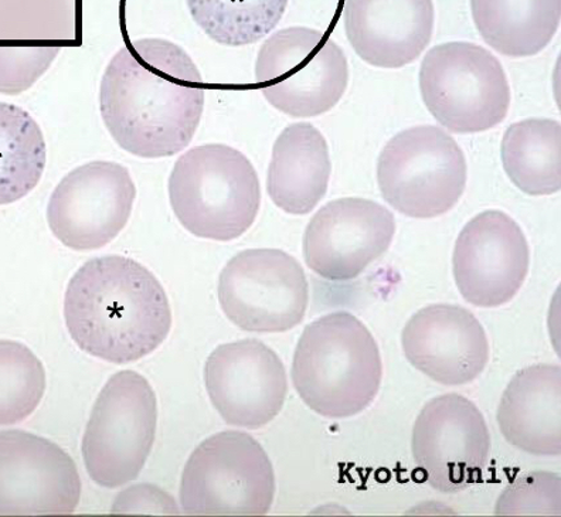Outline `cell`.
I'll return each instance as SVG.
<instances>
[{"mask_svg":"<svg viewBox=\"0 0 561 517\" xmlns=\"http://www.w3.org/2000/svg\"><path fill=\"white\" fill-rule=\"evenodd\" d=\"M205 108V83L175 43L142 38L121 47L101 81L100 110L111 137L145 159L188 147Z\"/></svg>","mask_w":561,"mask_h":517,"instance_id":"1","label":"cell"},{"mask_svg":"<svg viewBox=\"0 0 561 517\" xmlns=\"http://www.w3.org/2000/svg\"><path fill=\"white\" fill-rule=\"evenodd\" d=\"M65 319L81 351L110 364H133L162 345L172 326L167 292L138 261L106 255L70 279Z\"/></svg>","mask_w":561,"mask_h":517,"instance_id":"2","label":"cell"},{"mask_svg":"<svg viewBox=\"0 0 561 517\" xmlns=\"http://www.w3.org/2000/svg\"><path fill=\"white\" fill-rule=\"evenodd\" d=\"M291 376L299 398L312 412L350 418L377 398L383 361L365 323L350 312H333L305 328Z\"/></svg>","mask_w":561,"mask_h":517,"instance_id":"3","label":"cell"},{"mask_svg":"<svg viewBox=\"0 0 561 517\" xmlns=\"http://www.w3.org/2000/svg\"><path fill=\"white\" fill-rule=\"evenodd\" d=\"M168 191L179 223L201 239H239L260 211L257 172L245 154L227 145H202L183 153Z\"/></svg>","mask_w":561,"mask_h":517,"instance_id":"4","label":"cell"},{"mask_svg":"<svg viewBox=\"0 0 561 517\" xmlns=\"http://www.w3.org/2000/svg\"><path fill=\"white\" fill-rule=\"evenodd\" d=\"M274 496L273 463L245 433L211 435L183 471L181 504L188 516H264Z\"/></svg>","mask_w":561,"mask_h":517,"instance_id":"5","label":"cell"},{"mask_svg":"<svg viewBox=\"0 0 561 517\" xmlns=\"http://www.w3.org/2000/svg\"><path fill=\"white\" fill-rule=\"evenodd\" d=\"M255 80L275 110L312 118L340 103L350 83V65L342 48L322 32L288 27L261 46Z\"/></svg>","mask_w":561,"mask_h":517,"instance_id":"6","label":"cell"},{"mask_svg":"<svg viewBox=\"0 0 561 517\" xmlns=\"http://www.w3.org/2000/svg\"><path fill=\"white\" fill-rule=\"evenodd\" d=\"M420 91L433 117L456 134L495 128L511 106V87L500 60L473 43L433 47L421 65Z\"/></svg>","mask_w":561,"mask_h":517,"instance_id":"7","label":"cell"},{"mask_svg":"<svg viewBox=\"0 0 561 517\" xmlns=\"http://www.w3.org/2000/svg\"><path fill=\"white\" fill-rule=\"evenodd\" d=\"M157 420V395L144 376L124 370L111 377L82 438L91 480L110 490L137 480L153 448Z\"/></svg>","mask_w":561,"mask_h":517,"instance_id":"8","label":"cell"},{"mask_svg":"<svg viewBox=\"0 0 561 517\" xmlns=\"http://www.w3.org/2000/svg\"><path fill=\"white\" fill-rule=\"evenodd\" d=\"M467 176L466 154L456 139L432 125L396 135L377 162L383 199L413 219H434L454 209Z\"/></svg>","mask_w":561,"mask_h":517,"instance_id":"9","label":"cell"},{"mask_svg":"<svg viewBox=\"0 0 561 517\" xmlns=\"http://www.w3.org/2000/svg\"><path fill=\"white\" fill-rule=\"evenodd\" d=\"M219 301L222 312L240 330L288 332L307 313V275L302 265L284 251H241L221 271Z\"/></svg>","mask_w":561,"mask_h":517,"instance_id":"10","label":"cell"},{"mask_svg":"<svg viewBox=\"0 0 561 517\" xmlns=\"http://www.w3.org/2000/svg\"><path fill=\"white\" fill-rule=\"evenodd\" d=\"M411 449L424 480L434 490L456 494L481 480L490 461L491 434L471 400L445 394L421 410Z\"/></svg>","mask_w":561,"mask_h":517,"instance_id":"11","label":"cell"},{"mask_svg":"<svg viewBox=\"0 0 561 517\" xmlns=\"http://www.w3.org/2000/svg\"><path fill=\"white\" fill-rule=\"evenodd\" d=\"M137 187L127 168L94 161L76 168L57 185L47 206L51 233L66 248H105L127 226Z\"/></svg>","mask_w":561,"mask_h":517,"instance_id":"12","label":"cell"},{"mask_svg":"<svg viewBox=\"0 0 561 517\" xmlns=\"http://www.w3.org/2000/svg\"><path fill=\"white\" fill-rule=\"evenodd\" d=\"M529 267L530 249L524 230L506 212L483 211L458 235L454 278L471 306L497 308L511 302Z\"/></svg>","mask_w":561,"mask_h":517,"instance_id":"13","label":"cell"},{"mask_svg":"<svg viewBox=\"0 0 561 517\" xmlns=\"http://www.w3.org/2000/svg\"><path fill=\"white\" fill-rule=\"evenodd\" d=\"M81 497L72 458L38 435L0 433V516L70 515Z\"/></svg>","mask_w":561,"mask_h":517,"instance_id":"14","label":"cell"},{"mask_svg":"<svg viewBox=\"0 0 561 517\" xmlns=\"http://www.w3.org/2000/svg\"><path fill=\"white\" fill-rule=\"evenodd\" d=\"M394 234L393 212L379 203L360 197L333 200L305 230V263L329 282H351L386 254Z\"/></svg>","mask_w":561,"mask_h":517,"instance_id":"15","label":"cell"},{"mask_svg":"<svg viewBox=\"0 0 561 517\" xmlns=\"http://www.w3.org/2000/svg\"><path fill=\"white\" fill-rule=\"evenodd\" d=\"M205 383L222 420L249 429L273 422L288 394L283 361L271 347L255 340L216 347L206 361Z\"/></svg>","mask_w":561,"mask_h":517,"instance_id":"16","label":"cell"},{"mask_svg":"<svg viewBox=\"0 0 561 517\" xmlns=\"http://www.w3.org/2000/svg\"><path fill=\"white\" fill-rule=\"evenodd\" d=\"M415 369L443 386L478 379L490 361V342L472 312L458 306H430L410 318L401 335Z\"/></svg>","mask_w":561,"mask_h":517,"instance_id":"17","label":"cell"},{"mask_svg":"<svg viewBox=\"0 0 561 517\" xmlns=\"http://www.w3.org/2000/svg\"><path fill=\"white\" fill-rule=\"evenodd\" d=\"M343 22L367 65L400 69L419 59L434 33L433 0H345Z\"/></svg>","mask_w":561,"mask_h":517,"instance_id":"18","label":"cell"},{"mask_svg":"<svg viewBox=\"0 0 561 517\" xmlns=\"http://www.w3.org/2000/svg\"><path fill=\"white\" fill-rule=\"evenodd\" d=\"M496 417L511 446L536 457H559L560 366L536 365L517 371L503 391Z\"/></svg>","mask_w":561,"mask_h":517,"instance_id":"19","label":"cell"},{"mask_svg":"<svg viewBox=\"0 0 561 517\" xmlns=\"http://www.w3.org/2000/svg\"><path fill=\"white\" fill-rule=\"evenodd\" d=\"M332 163L327 139L311 124L289 125L274 143L267 191L288 215L311 212L325 197Z\"/></svg>","mask_w":561,"mask_h":517,"instance_id":"20","label":"cell"},{"mask_svg":"<svg viewBox=\"0 0 561 517\" xmlns=\"http://www.w3.org/2000/svg\"><path fill=\"white\" fill-rule=\"evenodd\" d=\"M471 9L488 46L515 59L539 55L560 26L561 0H471Z\"/></svg>","mask_w":561,"mask_h":517,"instance_id":"21","label":"cell"},{"mask_svg":"<svg viewBox=\"0 0 561 517\" xmlns=\"http://www.w3.org/2000/svg\"><path fill=\"white\" fill-rule=\"evenodd\" d=\"M501 157L512 183L529 196H549L561 188V125L554 119H526L511 125Z\"/></svg>","mask_w":561,"mask_h":517,"instance_id":"22","label":"cell"},{"mask_svg":"<svg viewBox=\"0 0 561 517\" xmlns=\"http://www.w3.org/2000/svg\"><path fill=\"white\" fill-rule=\"evenodd\" d=\"M46 142L27 111L0 103V206L23 199L41 182Z\"/></svg>","mask_w":561,"mask_h":517,"instance_id":"23","label":"cell"},{"mask_svg":"<svg viewBox=\"0 0 561 517\" xmlns=\"http://www.w3.org/2000/svg\"><path fill=\"white\" fill-rule=\"evenodd\" d=\"M197 26L222 46L253 45L277 27L288 0H186Z\"/></svg>","mask_w":561,"mask_h":517,"instance_id":"24","label":"cell"},{"mask_svg":"<svg viewBox=\"0 0 561 517\" xmlns=\"http://www.w3.org/2000/svg\"><path fill=\"white\" fill-rule=\"evenodd\" d=\"M46 391V371L22 343L0 341V425L31 417Z\"/></svg>","mask_w":561,"mask_h":517,"instance_id":"25","label":"cell"},{"mask_svg":"<svg viewBox=\"0 0 561 517\" xmlns=\"http://www.w3.org/2000/svg\"><path fill=\"white\" fill-rule=\"evenodd\" d=\"M496 516H561L559 473L535 471L517 478L502 492Z\"/></svg>","mask_w":561,"mask_h":517,"instance_id":"26","label":"cell"},{"mask_svg":"<svg viewBox=\"0 0 561 517\" xmlns=\"http://www.w3.org/2000/svg\"><path fill=\"white\" fill-rule=\"evenodd\" d=\"M60 47H0V94L31 89L53 65Z\"/></svg>","mask_w":561,"mask_h":517,"instance_id":"27","label":"cell"},{"mask_svg":"<svg viewBox=\"0 0 561 517\" xmlns=\"http://www.w3.org/2000/svg\"><path fill=\"white\" fill-rule=\"evenodd\" d=\"M111 512L115 515L176 516L179 507L175 499L161 487L142 483L121 492Z\"/></svg>","mask_w":561,"mask_h":517,"instance_id":"28","label":"cell"}]
</instances>
